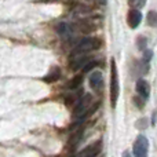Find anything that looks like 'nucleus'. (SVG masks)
I'll use <instances>...</instances> for the list:
<instances>
[{"mask_svg": "<svg viewBox=\"0 0 157 157\" xmlns=\"http://www.w3.org/2000/svg\"><path fill=\"white\" fill-rule=\"evenodd\" d=\"M101 47V40L97 37H84L76 44L73 48V55L87 54V52L92 51V50H98Z\"/></svg>", "mask_w": 157, "mask_h": 157, "instance_id": "obj_1", "label": "nucleus"}, {"mask_svg": "<svg viewBox=\"0 0 157 157\" xmlns=\"http://www.w3.org/2000/svg\"><path fill=\"white\" fill-rule=\"evenodd\" d=\"M119 76H117V66L114 59H110V103L112 106H116L117 98H119Z\"/></svg>", "mask_w": 157, "mask_h": 157, "instance_id": "obj_2", "label": "nucleus"}, {"mask_svg": "<svg viewBox=\"0 0 157 157\" xmlns=\"http://www.w3.org/2000/svg\"><path fill=\"white\" fill-rule=\"evenodd\" d=\"M91 102H92V97L90 94H86L77 102V105L75 106V112H73L75 116H76L77 119H81V120L86 119V117L92 112V109H94V108H91L92 106Z\"/></svg>", "mask_w": 157, "mask_h": 157, "instance_id": "obj_3", "label": "nucleus"}, {"mask_svg": "<svg viewBox=\"0 0 157 157\" xmlns=\"http://www.w3.org/2000/svg\"><path fill=\"white\" fill-rule=\"evenodd\" d=\"M147 150H149V141L146 136L139 135L136 141L134 142L132 153L135 157H147Z\"/></svg>", "mask_w": 157, "mask_h": 157, "instance_id": "obj_4", "label": "nucleus"}, {"mask_svg": "<svg viewBox=\"0 0 157 157\" xmlns=\"http://www.w3.org/2000/svg\"><path fill=\"white\" fill-rule=\"evenodd\" d=\"M101 149H102V144L101 142H95V144H91L87 147H84L81 152H78L73 157H97L101 153Z\"/></svg>", "mask_w": 157, "mask_h": 157, "instance_id": "obj_5", "label": "nucleus"}, {"mask_svg": "<svg viewBox=\"0 0 157 157\" xmlns=\"http://www.w3.org/2000/svg\"><path fill=\"white\" fill-rule=\"evenodd\" d=\"M90 87L95 92H101V90L103 88V77L101 72L95 71L91 73V76H90Z\"/></svg>", "mask_w": 157, "mask_h": 157, "instance_id": "obj_6", "label": "nucleus"}, {"mask_svg": "<svg viewBox=\"0 0 157 157\" xmlns=\"http://www.w3.org/2000/svg\"><path fill=\"white\" fill-rule=\"evenodd\" d=\"M136 92H138V97H141L142 99H147L150 95V86L149 83H147L146 80H144V78H139L138 81H136Z\"/></svg>", "mask_w": 157, "mask_h": 157, "instance_id": "obj_7", "label": "nucleus"}, {"mask_svg": "<svg viewBox=\"0 0 157 157\" xmlns=\"http://www.w3.org/2000/svg\"><path fill=\"white\" fill-rule=\"evenodd\" d=\"M75 59L72 61L71 63V69L72 71H78V69H84V66L87 65L88 62H91V58L87 57V55L84 54H80V55H75Z\"/></svg>", "mask_w": 157, "mask_h": 157, "instance_id": "obj_8", "label": "nucleus"}, {"mask_svg": "<svg viewBox=\"0 0 157 157\" xmlns=\"http://www.w3.org/2000/svg\"><path fill=\"white\" fill-rule=\"evenodd\" d=\"M127 21H128V25H130L132 29L139 26V24L142 22V14L139 10L136 8H132V10L128 13V17H127Z\"/></svg>", "mask_w": 157, "mask_h": 157, "instance_id": "obj_9", "label": "nucleus"}, {"mask_svg": "<svg viewBox=\"0 0 157 157\" xmlns=\"http://www.w3.org/2000/svg\"><path fill=\"white\" fill-rule=\"evenodd\" d=\"M59 76H61V69L58 68V66H54V68L50 69L48 75L44 77V81H47V83H54V81H57L58 78H59Z\"/></svg>", "mask_w": 157, "mask_h": 157, "instance_id": "obj_10", "label": "nucleus"}, {"mask_svg": "<svg viewBox=\"0 0 157 157\" xmlns=\"http://www.w3.org/2000/svg\"><path fill=\"white\" fill-rule=\"evenodd\" d=\"M57 32L59 33L61 37L68 39L69 36H71V28H69L68 24H59V25L57 26Z\"/></svg>", "mask_w": 157, "mask_h": 157, "instance_id": "obj_11", "label": "nucleus"}, {"mask_svg": "<svg viewBox=\"0 0 157 157\" xmlns=\"http://www.w3.org/2000/svg\"><path fill=\"white\" fill-rule=\"evenodd\" d=\"M83 83V75H77V76H75L72 80L68 81V88L71 90H76L80 87V84Z\"/></svg>", "mask_w": 157, "mask_h": 157, "instance_id": "obj_12", "label": "nucleus"}, {"mask_svg": "<svg viewBox=\"0 0 157 157\" xmlns=\"http://www.w3.org/2000/svg\"><path fill=\"white\" fill-rule=\"evenodd\" d=\"M128 4H130L132 8L141 10V8L146 4V0H128Z\"/></svg>", "mask_w": 157, "mask_h": 157, "instance_id": "obj_13", "label": "nucleus"}, {"mask_svg": "<svg viewBox=\"0 0 157 157\" xmlns=\"http://www.w3.org/2000/svg\"><path fill=\"white\" fill-rule=\"evenodd\" d=\"M147 24L150 26H157V13L156 11H150L147 14Z\"/></svg>", "mask_w": 157, "mask_h": 157, "instance_id": "obj_14", "label": "nucleus"}, {"mask_svg": "<svg viewBox=\"0 0 157 157\" xmlns=\"http://www.w3.org/2000/svg\"><path fill=\"white\" fill-rule=\"evenodd\" d=\"M146 39L145 37H138V47L141 50H145V47H146Z\"/></svg>", "mask_w": 157, "mask_h": 157, "instance_id": "obj_15", "label": "nucleus"}, {"mask_svg": "<svg viewBox=\"0 0 157 157\" xmlns=\"http://www.w3.org/2000/svg\"><path fill=\"white\" fill-rule=\"evenodd\" d=\"M123 157H131V155H130V152H127V150H125L124 153H123Z\"/></svg>", "mask_w": 157, "mask_h": 157, "instance_id": "obj_16", "label": "nucleus"}]
</instances>
